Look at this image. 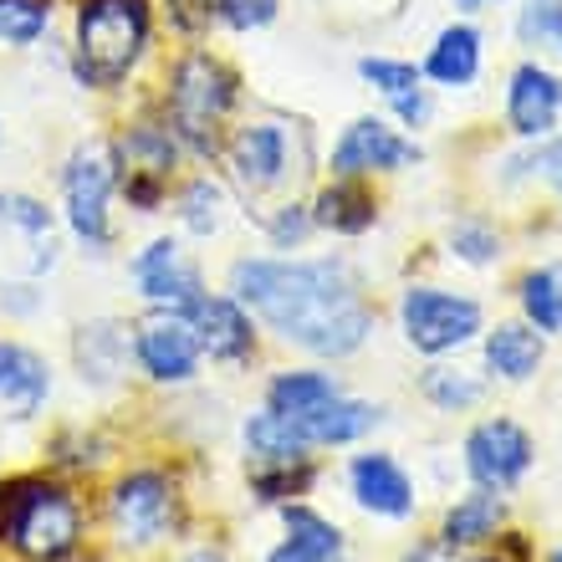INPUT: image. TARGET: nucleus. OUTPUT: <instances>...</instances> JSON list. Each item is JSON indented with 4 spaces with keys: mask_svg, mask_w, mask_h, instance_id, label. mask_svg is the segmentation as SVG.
<instances>
[{
    "mask_svg": "<svg viewBox=\"0 0 562 562\" xmlns=\"http://www.w3.org/2000/svg\"><path fill=\"white\" fill-rule=\"evenodd\" d=\"M400 317H404V338L415 342L419 353H450V348H460L465 338L481 333V307L471 296H450L435 292V286L404 292Z\"/></svg>",
    "mask_w": 562,
    "mask_h": 562,
    "instance_id": "nucleus-5",
    "label": "nucleus"
},
{
    "mask_svg": "<svg viewBox=\"0 0 562 562\" xmlns=\"http://www.w3.org/2000/svg\"><path fill=\"white\" fill-rule=\"evenodd\" d=\"M481 562H502V558H481Z\"/></svg>",
    "mask_w": 562,
    "mask_h": 562,
    "instance_id": "nucleus-44",
    "label": "nucleus"
},
{
    "mask_svg": "<svg viewBox=\"0 0 562 562\" xmlns=\"http://www.w3.org/2000/svg\"><path fill=\"white\" fill-rule=\"evenodd\" d=\"M194 353H200V342H194L184 317H159V323H148L138 333V358L164 384H184L194 373Z\"/></svg>",
    "mask_w": 562,
    "mask_h": 562,
    "instance_id": "nucleus-14",
    "label": "nucleus"
},
{
    "mask_svg": "<svg viewBox=\"0 0 562 562\" xmlns=\"http://www.w3.org/2000/svg\"><path fill=\"white\" fill-rule=\"evenodd\" d=\"M373 194L353 179H342V184H327L323 200H317V225L327 231H338V236H358V231H369L373 225Z\"/></svg>",
    "mask_w": 562,
    "mask_h": 562,
    "instance_id": "nucleus-24",
    "label": "nucleus"
},
{
    "mask_svg": "<svg viewBox=\"0 0 562 562\" xmlns=\"http://www.w3.org/2000/svg\"><path fill=\"white\" fill-rule=\"evenodd\" d=\"M190 562H221V558H210V552H200V558H190Z\"/></svg>",
    "mask_w": 562,
    "mask_h": 562,
    "instance_id": "nucleus-42",
    "label": "nucleus"
},
{
    "mask_svg": "<svg viewBox=\"0 0 562 562\" xmlns=\"http://www.w3.org/2000/svg\"><path fill=\"white\" fill-rule=\"evenodd\" d=\"M379 425V409L373 404H353V400H333L327 409H317L312 419H302V440L307 445H342V440H358Z\"/></svg>",
    "mask_w": 562,
    "mask_h": 562,
    "instance_id": "nucleus-20",
    "label": "nucleus"
},
{
    "mask_svg": "<svg viewBox=\"0 0 562 562\" xmlns=\"http://www.w3.org/2000/svg\"><path fill=\"white\" fill-rule=\"evenodd\" d=\"M119 184V159L108 144L77 148L67 164V221L88 246L108 240V194Z\"/></svg>",
    "mask_w": 562,
    "mask_h": 562,
    "instance_id": "nucleus-6",
    "label": "nucleus"
},
{
    "mask_svg": "<svg viewBox=\"0 0 562 562\" xmlns=\"http://www.w3.org/2000/svg\"><path fill=\"white\" fill-rule=\"evenodd\" d=\"M231 164H236V179L246 190H271L286 175V134L277 123H256V128H240L236 144H231Z\"/></svg>",
    "mask_w": 562,
    "mask_h": 562,
    "instance_id": "nucleus-15",
    "label": "nucleus"
},
{
    "mask_svg": "<svg viewBox=\"0 0 562 562\" xmlns=\"http://www.w3.org/2000/svg\"><path fill=\"white\" fill-rule=\"evenodd\" d=\"M77 506L61 486L46 481H5L0 486V542H11L15 552H26L36 562H57L77 548Z\"/></svg>",
    "mask_w": 562,
    "mask_h": 562,
    "instance_id": "nucleus-2",
    "label": "nucleus"
},
{
    "mask_svg": "<svg viewBox=\"0 0 562 562\" xmlns=\"http://www.w3.org/2000/svg\"><path fill=\"white\" fill-rule=\"evenodd\" d=\"M496 527H502V502H496L491 491H481V496H465V502L445 517V542H450V548H460V542H486V537H496Z\"/></svg>",
    "mask_w": 562,
    "mask_h": 562,
    "instance_id": "nucleus-25",
    "label": "nucleus"
},
{
    "mask_svg": "<svg viewBox=\"0 0 562 562\" xmlns=\"http://www.w3.org/2000/svg\"><path fill=\"white\" fill-rule=\"evenodd\" d=\"M184 323H190L194 342H200L210 358L251 353V317H246L231 296H194L190 307H184Z\"/></svg>",
    "mask_w": 562,
    "mask_h": 562,
    "instance_id": "nucleus-10",
    "label": "nucleus"
},
{
    "mask_svg": "<svg viewBox=\"0 0 562 562\" xmlns=\"http://www.w3.org/2000/svg\"><path fill=\"white\" fill-rule=\"evenodd\" d=\"M215 15L236 31H256L277 15V0H215Z\"/></svg>",
    "mask_w": 562,
    "mask_h": 562,
    "instance_id": "nucleus-35",
    "label": "nucleus"
},
{
    "mask_svg": "<svg viewBox=\"0 0 562 562\" xmlns=\"http://www.w3.org/2000/svg\"><path fill=\"white\" fill-rule=\"evenodd\" d=\"M465 465H471L475 486L506 491V486H517L521 475H527V465H532V440L512 419H486L465 440Z\"/></svg>",
    "mask_w": 562,
    "mask_h": 562,
    "instance_id": "nucleus-7",
    "label": "nucleus"
},
{
    "mask_svg": "<svg viewBox=\"0 0 562 562\" xmlns=\"http://www.w3.org/2000/svg\"><path fill=\"white\" fill-rule=\"evenodd\" d=\"M506 113H512V128H517L521 138L552 134V123H558V113H562V82L527 61V67H517V77H512Z\"/></svg>",
    "mask_w": 562,
    "mask_h": 562,
    "instance_id": "nucleus-12",
    "label": "nucleus"
},
{
    "mask_svg": "<svg viewBox=\"0 0 562 562\" xmlns=\"http://www.w3.org/2000/svg\"><path fill=\"white\" fill-rule=\"evenodd\" d=\"M119 353H123V333L119 327H82V342H77V358H82V373L92 379H113L119 373Z\"/></svg>",
    "mask_w": 562,
    "mask_h": 562,
    "instance_id": "nucleus-30",
    "label": "nucleus"
},
{
    "mask_svg": "<svg viewBox=\"0 0 562 562\" xmlns=\"http://www.w3.org/2000/svg\"><path fill=\"white\" fill-rule=\"evenodd\" d=\"M460 261H471V267H486L496 261V236H491L486 225H456V236H450Z\"/></svg>",
    "mask_w": 562,
    "mask_h": 562,
    "instance_id": "nucleus-36",
    "label": "nucleus"
},
{
    "mask_svg": "<svg viewBox=\"0 0 562 562\" xmlns=\"http://www.w3.org/2000/svg\"><path fill=\"white\" fill-rule=\"evenodd\" d=\"M231 292L307 353H353L369 338V307L358 281L338 261H240Z\"/></svg>",
    "mask_w": 562,
    "mask_h": 562,
    "instance_id": "nucleus-1",
    "label": "nucleus"
},
{
    "mask_svg": "<svg viewBox=\"0 0 562 562\" xmlns=\"http://www.w3.org/2000/svg\"><path fill=\"white\" fill-rule=\"evenodd\" d=\"M302 236H307V210L286 205L277 221H271V240H277V246H296Z\"/></svg>",
    "mask_w": 562,
    "mask_h": 562,
    "instance_id": "nucleus-38",
    "label": "nucleus"
},
{
    "mask_svg": "<svg viewBox=\"0 0 562 562\" xmlns=\"http://www.w3.org/2000/svg\"><path fill=\"white\" fill-rule=\"evenodd\" d=\"M532 169H537V175H542V179H552V184H558V190H562V138H552L548 148H537Z\"/></svg>",
    "mask_w": 562,
    "mask_h": 562,
    "instance_id": "nucleus-39",
    "label": "nucleus"
},
{
    "mask_svg": "<svg viewBox=\"0 0 562 562\" xmlns=\"http://www.w3.org/2000/svg\"><path fill=\"white\" fill-rule=\"evenodd\" d=\"M363 77H369L373 88H379L389 103H394V113H400L409 128H419V123L429 119V98L419 92V72L409 67V61L369 57V61H363Z\"/></svg>",
    "mask_w": 562,
    "mask_h": 562,
    "instance_id": "nucleus-18",
    "label": "nucleus"
},
{
    "mask_svg": "<svg viewBox=\"0 0 562 562\" xmlns=\"http://www.w3.org/2000/svg\"><path fill=\"white\" fill-rule=\"evenodd\" d=\"M113 527L128 548H148L159 542L169 527H175V491L169 481L154 471L128 475L119 491H113Z\"/></svg>",
    "mask_w": 562,
    "mask_h": 562,
    "instance_id": "nucleus-8",
    "label": "nucleus"
},
{
    "mask_svg": "<svg viewBox=\"0 0 562 562\" xmlns=\"http://www.w3.org/2000/svg\"><path fill=\"white\" fill-rule=\"evenodd\" d=\"M517 31L527 46H542V52L562 57V0H527Z\"/></svg>",
    "mask_w": 562,
    "mask_h": 562,
    "instance_id": "nucleus-29",
    "label": "nucleus"
},
{
    "mask_svg": "<svg viewBox=\"0 0 562 562\" xmlns=\"http://www.w3.org/2000/svg\"><path fill=\"white\" fill-rule=\"evenodd\" d=\"M236 103V77L231 67L210 57V52H190L179 61L175 88H169V119H175V134L194 148V154H210L215 148V128Z\"/></svg>",
    "mask_w": 562,
    "mask_h": 562,
    "instance_id": "nucleus-4",
    "label": "nucleus"
},
{
    "mask_svg": "<svg viewBox=\"0 0 562 562\" xmlns=\"http://www.w3.org/2000/svg\"><path fill=\"white\" fill-rule=\"evenodd\" d=\"M521 307L542 333H562V267H542L521 286Z\"/></svg>",
    "mask_w": 562,
    "mask_h": 562,
    "instance_id": "nucleus-26",
    "label": "nucleus"
},
{
    "mask_svg": "<svg viewBox=\"0 0 562 562\" xmlns=\"http://www.w3.org/2000/svg\"><path fill=\"white\" fill-rule=\"evenodd\" d=\"M179 205H184V225H190L194 236H210V231L221 225V205H225V200H221V190H215L210 179H194Z\"/></svg>",
    "mask_w": 562,
    "mask_h": 562,
    "instance_id": "nucleus-32",
    "label": "nucleus"
},
{
    "mask_svg": "<svg viewBox=\"0 0 562 562\" xmlns=\"http://www.w3.org/2000/svg\"><path fill=\"white\" fill-rule=\"evenodd\" d=\"M552 562H562V548H558V552H552Z\"/></svg>",
    "mask_w": 562,
    "mask_h": 562,
    "instance_id": "nucleus-43",
    "label": "nucleus"
},
{
    "mask_svg": "<svg viewBox=\"0 0 562 562\" xmlns=\"http://www.w3.org/2000/svg\"><path fill=\"white\" fill-rule=\"evenodd\" d=\"M404 562H456V558H450V542H425V548H415Z\"/></svg>",
    "mask_w": 562,
    "mask_h": 562,
    "instance_id": "nucleus-40",
    "label": "nucleus"
},
{
    "mask_svg": "<svg viewBox=\"0 0 562 562\" xmlns=\"http://www.w3.org/2000/svg\"><path fill=\"white\" fill-rule=\"evenodd\" d=\"M123 164H128V175L164 179L169 164H175V138L164 134V128H138V134H128V144H123Z\"/></svg>",
    "mask_w": 562,
    "mask_h": 562,
    "instance_id": "nucleus-27",
    "label": "nucleus"
},
{
    "mask_svg": "<svg viewBox=\"0 0 562 562\" xmlns=\"http://www.w3.org/2000/svg\"><path fill=\"white\" fill-rule=\"evenodd\" d=\"M286 542L271 552V562H333L342 552V537L333 521H323L307 506H286Z\"/></svg>",
    "mask_w": 562,
    "mask_h": 562,
    "instance_id": "nucleus-17",
    "label": "nucleus"
},
{
    "mask_svg": "<svg viewBox=\"0 0 562 562\" xmlns=\"http://www.w3.org/2000/svg\"><path fill=\"white\" fill-rule=\"evenodd\" d=\"M210 11H215V0H169V15L179 31H205Z\"/></svg>",
    "mask_w": 562,
    "mask_h": 562,
    "instance_id": "nucleus-37",
    "label": "nucleus"
},
{
    "mask_svg": "<svg viewBox=\"0 0 562 562\" xmlns=\"http://www.w3.org/2000/svg\"><path fill=\"white\" fill-rule=\"evenodd\" d=\"M425 394H429L435 404H445V409H465V404L481 400V384H475V379H465V373L429 369V373H425Z\"/></svg>",
    "mask_w": 562,
    "mask_h": 562,
    "instance_id": "nucleus-34",
    "label": "nucleus"
},
{
    "mask_svg": "<svg viewBox=\"0 0 562 562\" xmlns=\"http://www.w3.org/2000/svg\"><path fill=\"white\" fill-rule=\"evenodd\" d=\"M246 445L256 450L261 465H302V460H307L302 429H296L292 419H281L277 409H267V415H256L251 425H246Z\"/></svg>",
    "mask_w": 562,
    "mask_h": 562,
    "instance_id": "nucleus-21",
    "label": "nucleus"
},
{
    "mask_svg": "<svg viewBox=\"0 0 562 562\" xmlns=\"http://www.w3.org/2000/svg\"><path fill=\"white\" fill-rule=\"evenodd\" d=\"M353 496L379 517H409L415 512V491L409 475L389 456H358L353 460Z\"/></svg>",
    "mask_w": 562,
    "mask_h": 562,
    "instance_id": "nucleus-16",
    "label": "nucleus"
},
{
    "mask_svg": "<svg viewBox=\"0 0 562 562\" xmlns=\"http://www.w3.org/2000/svg\"><path fill=\"white\" fill-rule=\"evenodd\" d=\"M415 159H419V148L394 134L389 123L358 119L342 134V144L333 148V175L358 179V175H373V169H404V164H415Z\"/></svg>",
    "mask_w": 562,
    "mask_h": 562,
    "instance_id": "nucleus-9",
    "label": "nucleus"
},
{
    "mask_svg": "<svg viewBox=\"0 0 562 562\" xmlns=\"http://www.w3.org/2000/svg\"><path fill=\"white\" fill-rule=\"evenodd\" d=\"M460 11H481V5H491V0H456Z\"/></svg>",
    "mask_w": 562,
    "mask_h": 562,
    "instance_id": "nucleus-41",
    "label": "nucleus"
},
{
    "mask_svg": "<svg viewBox=\"0 0 562 562\" xmlns=\"http://www.w3.org/2000/svg\"><path fill=\"white\" fill-rule=\"evenodd\" d=\"M425 72L435 77V82H445V88H460V82H471V77L481 72V36H475L471 26L440 31V42H435V52H429Z\"/></svg>",
    "mask_w": 562,
    "mask_h": 562,
    "instance_id": "nucleus-19",
    "label": "nucleus"
},
{
    "mask_svg": "<svg viewBox=\"0 0 562 562\" xmlns=\"http://www.w3.org/2000/svg\"><path fill=\"white\" fill-rule=\"evenodd\" d=\"M46 363L21 342H0V415L5 419H31L46 404Z\"/></svg>",
    "mask_w": 562,
    "mask_h": 562,
    "instance_id": "nucleus-13",
    "label": "nucleus"
},
{
    "mask_svg": "<svg viewBox=\"0 0 562 562\" xmlns=\"http://www.w3.org/2000/svg\"><path fill=\"white\" fill-rule=\"evenodd\" d=\"M0 225L31 236L36 246H52V215L36 200H26V194H0Z\"/></svg>",
    "mask_w": 562,
    "mask_h": 562,
    "instance_id": "nucleus-31",
    "label": "nucleus"
},
{
    "mask_svg": "<svg viewBox=\"0 0 562 562\" xmlns=\"http://www.w3.org/2000/svg\"><path fill=\"white\" fill-rule=\"evenodd\" d=\"M134 277H138V292L148 302H169V307H190L200 296V271L184 261L175 240H154L144 256L134 261Z\"/></svg>",
    "mask_w": 562,
    "mask_h": 562,
    "instance_id": "nucleus-11",
    "label": "nucleus"
},
{
    "mask_svg": "<svg viewBox=\"0 0 562 562\" xmlns=\"http://www.w3.org/2000/svg\"><path fill=\"white\" fill-rule=\"evenodd\" d=\"M148 46V0H82L77 5V72L92 88L123 82Z\"/></svg>",
    "mask_w": 562,
    "mask_h": 562,
    "instance_id": "nucleus-3",
    "label": "nucleus"
},
{
    "mask_svg": "<svg viewBox=\"0 0 562 562\" xmlns=\"http://www.w3.org/2000/svg\"><path fill=\"white\" fill-rule=\"evenodd\" d=\"M486 363L502 373V379H532L537 363H542V338L521 323L496 327L486 338Z\"/></svg>",
    "mask_w": 562,
    "mask_h": 562,
    "instance_id": "nucleus-22",
    "label": "nucleus"
},
{
    "mask_svg": "<svg viewBox=\"0 0 562 562\" xmlns=\"http://www.w3.org/2000/svg\"><path fill=\"white\" fill-rule=\"evenodd\" d=\"M52 21L46 0H0V42L11 46H31Z\"/></svg>",
    "mask_w": 562,
    "mask_h": 562,
    "instance_id": "nucleus-28",
    "label": "nucleus"
},
{
    "mask_svg": "<svg viewBox=\"0 0 562 562\" xmlns=\"http://www.w3.org/2000/svg\"><path fill=\"white\" fill-rule=\"evenodd\" d=\"M333 400H338V389H333V379H323V373H281L277 384H271V409H277L281 419H292V425L312 419Z\"/></svg>",
    "mask_w": 562,
    "mask_h": 562,
    "instance_id": "nucleus-23",
    "label": "nucleus"
},
{
    "mask_svg": "<svg viewBox=\"0 0 562 562\" xmlns=\"http://www.w3.org/2000/svg\"><path fill=\"white\" fill-rule=\"evenodd\" d=\"M312 486V465H261L256 471V496L261 502H281V496H296V491Z\"/></svg>",
    "mask_w": 562,
    "mask_h": 562,
    "instance_id": "nucleus-33",
    "label": "nucleus"
}]
</instances>
